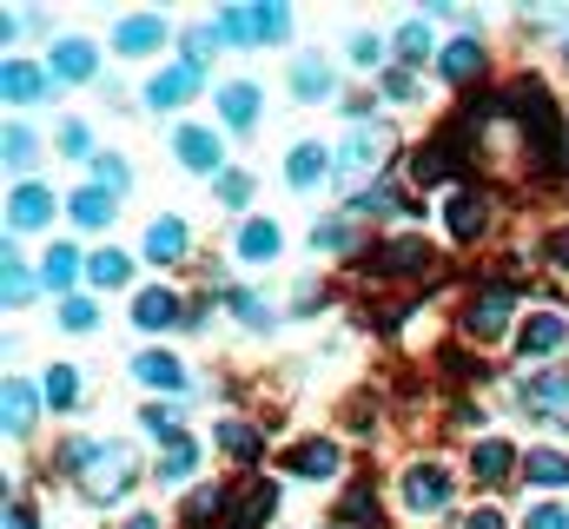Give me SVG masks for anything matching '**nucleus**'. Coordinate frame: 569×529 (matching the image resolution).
Here are the masks:
<instances>
[{"instance_id":"f257e3e1","label":"nucleus","mask_w":569,"mask_h":529,"mask_svg":"<svg viewBox=\"0 0 569 529\" xmlns=\"http://www.w3.org/2000/svg\"><path fill=\"white\" fill-rule=\"evenodd\" d=\"M60 463L80 477V497H93V503H113V497L133 490V450L113 443V437H73L60 450Z\"/></svg>"},{"instance_id":"f03ea898","label":"nucleus","mask_w":569,"mask_h":529,"mask_svg":"<svg viewBox=\"0 0 569 529\" xmlns=\"http://www.w3.org/2000/svg\"><path fill=\"white\" fill-rule=\"evenodd\" d=\"M385 159H391V127H378V120H358L345 132V146H338V172L345 179H358V172H371Z\"/></svg>"},{"instance_id":"7ed1b4c3","label":"nucleus","mask_w":569,"mask_h":529,"mask_svg":"<svg viewBox=\"0 0 569 529\" xmlns=\"http://www.w3.org/2000/svg\"><path fill=\"white\" fill-rule=\"evenodd\" d=\"M463 338L470 345H503L510 338V291H477L463 305Z\"/></svg>"},{"instance_id":"20e7f679","label":"nucleus","mask_w":569,"mask_h":529,"mask_svg":"<svg viewBox=\"0 0 569 529\" xmlns=\"http://www.w3.org/2000/svg\"><path fill=\"white\" fill-rule=\"evenodd\" d=\"M450 470L443 463H411L405 470V510L411 517H437V510H450Z\"/></svg>"},{"instance_id":"39448f33","label":"nucleus","mask_w":569,"mask_h":529,"mask_svg":"<svg viewBox=\"0 0 569 529\" xmlns=\"http://www.w3.org/2000/svg\"><path fill=\"white\" fill-rule=\"evenodd\" d=\"M272 510H279V483H272V477H252V483L239 490V503H232L226 529H259Z\"/></svg>"},{"instance_id":"423d86ee","label":"nucleus","mask_w":569,"mask_h":529,"mask_svg":"<svg viewBox=\"0 0 569 529\" xmlns=\"http://www.w3.org/2000/svg\"><path fill=\"white\" fill-rule=\"evenodd\" d=\"M338 463H345V457H338L331 437H305V443L284 450V470H291V477H338Z\"/></svg>"},{"instance_id":"0eeeda50","label":"nucleus","mask_w":569,"mask_h":529,"mask_svg":"<svg viewBox=\"0 0 569 529\" xmlns=\"http://www.w3.org/2000/svg\"><path fill=\"white\" fill-rule=\"evenodd\" d=\"M523 403H530L537 417H550V423H569V378H557V371H537V378L523 385Z\"/></svg>"},{"instance_id":"6e6552de","label":"nucleus","mask_w":569,"mask_h":529,"mask_svg":"<svg viewBox=\"0 0 569 529\" xmlns=\"http://www.w3.org/2000/svg\"><path fill=\"white\" fill-rule=\"evenodd\" d=\"M425 264H430L425 239H391V246H378V271H385V278H418Z\"/></svg>"},{"instance_id":"1a4fd4ad","label":"nucleus","mask_w":569,"mask_h":529,"mask_svg":"<svg viewBox=\"0 0 569 529\" xmlns=\"http://www.w3.org/2000/svg\"><path fill=\"white\" fill-rule=\"evenodd\" d=\"M53 73H60V80H93V73H100V53H93V40L67 33V40L53 47Z\"/></svg>"},{"instance_id":"9d476101","label":"nucleus","mask_w":569,"mask_h":529,"mask_svg":"<svg viewBox=\"0 0 569 529\" xmlns=\"http://www.w3.org/2000/svg\"><path fill=\"white\" fill-rule=\"evenodd\" d=\"M192 87H199V67H166V73H152V87H146V107L172 113V107H179Z\"/></svg>"},{"instance_id":"9b49d317","label":"nucleus","mask_w":569,"mask_h":529,"mask_svg":"<svg viewBox=\"0 0 569 529\" xmlns=\"http://www.w3.org/2000/svg\"><path fill=\"white\" fill-rule=\"evenodd\" d=\"M7 219H13L20 232H40V226L53 219V192H47V186H20V192L7 199Z\"/></svg>"},{"instance_id":"f8f14e48","label":"nucleus","mask_w":569,"mask_h":529,"mask_svg":"<svg viewBox=\"0 0 569 529\" xmlns=\"http://www.w3.org/2000/svg\"><path fill=\"white\" fill-rule=\"evenodd\" d=\"M159 40H166V20H159V13H127V20L113 27V47H120V53H152Z\"/></svg>"},{"instance_id":"ddd939ff","label":"nucleus","mask_w":569,"mask_h":529,"mask_svg":"<svg viewBox=\"0 0 569 529\" xmlns=\"http://www.w3.org/2000/svg\"><path fill=\"white\" fill-rule=\"evenodd\" d=\"M219 113H226L232 132H252L259 127V87H252V80H232V87L219 93Z\"/></svg>"},{"instance_id":"4468645a","label":"nucleus","mask_w":569,"mask_h":529,"mask_svg":"<svg viewBox=\"0 0 569 529\" xmlns=\"http://www.w3.org/2000/svg\"><path fill=\"white\" fill-rule=\"evenodd\" d=\"M569 345V325L557 311H537L530 325H523V358H550V351H563Z\"/></svg>"},{"instance_id":"2eb2a0df","label":"nucleus","mask_w":569,"mask_h":529,"mask_svg":"<svg viewBox=\"0 0 569 529\" xmlns=\"http://www.w3.org/2000/svg\"><path fill=\"white\" fill-rule=\"evenodd\" d=\"M186 246H192V232H186L179 219H159V226L146 232V259L152 264H179L186 259Z\"/></svg>"},{"instance_id":"dca6fc26","label":"nucleus","mask_w":569,"mask_h":529,"mask_svg":"<svg viewBox=\"0 0 569 529\" xmlns=\"http://www.w3.org/2000/svg\"><path fill=\"white\" fill-rule=\"evenodd\" d=\"M172 146H179V159H186L192 172H212V166H219V139H212L206 127H179Z\"/></svg>"},{"instance_id":"f3484780","label":"nucleus","mask_w":569,"mask_h":529,"mask_svg":"<svg viewBox=\"0 0 569 529\" xmlns=\"http://www.w3.org/2000/svg\"><path fill=\"white\" fill-rule=\"evenodd\" d=\"M133 371H140V385H152V391H186V365L172 351H146Z\"/></svg>"},{"instance_id":"a211bd4d","label":"nucleus","mask_w":569,"mask_h":529,"mask_svg":"<svg viewBox=\"0 0 569 529\" xmlns=\"http://www.w3.org/2000/svg\"><path fill=\"white\" fill-rule=\"evenodd\" d=\"M437 67H443V80H457V87H463V80H477V73L490 67V53H483L477 40H457V47H443V60H437Z\"/></svg>"},{"instance_id":"6ab92c4d","label":"nucleus","mask_w":569,"mask_h":529,"mask_svg":"<svg viewBox=\"0 0 569 529\" xmlns=\"http://www.w3.org/2000/svg\"><path fill=\"white\" fill-rule=\"evenodd\" d=\"M483 226H490V206L477 199V192H463V199H450V239H483Z\"/></svg>"},{"instance_id":"aec40b11","label":"nucleus","mask_w":569,"mask_h":529,"mask_svg":"<svg viewBox=\"0 0 569 529\" xmlns=\"http://www.w3.org/2000/svg\"><path fill=\"white\" fill-rule=\"evenodd\" d=\"M279 226L272 219H246V232H239V259L246 264H259V259H279Z\"/></svg>"},{"instance_id":"412c9836","label":"nucleus","mask_w":569,"mask_h":529,"mask_svg":"<svg viewBox=\"0 0 569 529\" xmlns=\"http://www.w3.org/2000/svg\"><path fill=\"white\" fill-rule=\"evenodd\" d=\"M470 470H477V477H483V483H503V477H510V470H517V450H510V443H497V437H490V443H477V450H470Z\"/></svg>"},{"instance_id":"4be33fe9","label":"nucleus","mask_w":569,"mask_h":529,"mask_svg":"<svg viewBox=\"0 0 569 529\" xmlns=\"http://www.w3.org/2000/svg\"><path fill=\"white\" fill-rule=\"evenodd\" d=\"M523 477L543 483V490H563L569 483V457L563 450H530V457H523Z\"/></svg>"},{"instance_id":"5701e85b","label":"nucleus","mask_w":569,"mask_h":529,"mask_svg":"<svg viewBox=\"0 0 569 529\" xmlns=\"http://www.w3.org/2000/svg\"><path fill=\"white\" fill-rule=\"evenodd\" d=\"M291 87H298L305 100H325V93H331V67H325L318 53H298V60H291Z\"/></svg>"},{"instance_id":"b1692460","label":"nucleus","mask_w":569,"mask_h":529,"mask_svg":"<svg viewBox=\"0 0 569 529\" xmlns=\"http://www.w3.org/2000/svg\"><path fill=\"white\" fill-rule=\"evenodd\" d=\"M172 318H179V298L172 291H140V305H133V325L140 331H166Z\"/></svg>"},{"instance_id":"393cba45","label":"nucleus","mask_w":569,"mask_h":529,"mask_svg":"<svg viewBox=\"0 0 569 529\" xmlns=\"http://www.w3.org/2000/svg\"><path fill=\"white\" fill-rule=\"evenodd\" d=\"M325 166H331V159H325V146H311V139H305V146H291L284 179H291V186H318V179H325Z\"/></svg>"},{"instance_id":"a878e982","label":"nucleus","mask_w":569,"mask_h":529,"mask_svg":"<svg viewBox=\"0 0 569 529\" xmlns=\"http://www.w3.org/2000/svg\"><path fill=\"white\" fill-rule=\"evenodd\" d=\"M73 219H80L87 232H100V226L113 219V192H107V186H87V192H73Z\"/></svg>"},{"instance_id":"bb28decb","label":"nucleus","mask_w":569,"mask_h":529,"mask_svg":"<svg viewBox=\"0 0 569 529\" xmlns=\"http://www.w3.org/2000/svg\"><path fill=\"white\" fill-rule=\"evenodd\" d=\"M219 450H226L232 463H252V457H259V430L239 423V417H226V423H219Z\"/></svg>"},{"instance_id":"cd10ccee","label":"nucleus","mask_w":569,"mask_h":529,"mask_svg":"<svg viewBox=\"0 0 569 529\" xmlns=\"http://www.w3.org/2000/svg\"><path fill=\"white\" fill-rule=\"evenodd\" d=\"M33 410H40L33 385H7V430H33Z\"/></svg>"},{"instance_id":"c85d7f7f","label":"nucleus","mask_w":569,"mask_h":529,"mask_svg":"<svg viewBox=\"0 0 569 529\" xmlns=\"http://www.w3.org/2000/svg\"><path fill=\"white\" fill-rule=\"evenodd\" d=\"M87 271H93V285H127V278H133V259H127V252H93Z\"/></svg>"},{"instance_id":"c756f323","label":"nucleus","mask_w":569,"mask_h":529,"mask_svg":"<svg viewBox=\"0 0 569 529\" xmlns=\"http://www.w3.org/2000/svg\"><path fill=\"white\" fill-rule=\"evenodd\" d=\"M192 463H199V457H192V443H172V450L159 457V483H166V490H172V483H186V477H192Z\"/></svg>"},{"instance_id":"7c9ffc66","label":"nucleus","mask_w":569,"mask_h":529,"mask_svg":"<svg viewBox=\"0 0 569 529\" xmlns=\"http://www.w3.org/2000/svg\"><path fill=\"white\" fill-rule=\"evenodd\" d=\"M398 53H405V67H425L430 60V27H418V20L398 27Z\"/></svg>"},{"instance_id":"2f4dec72","label":"nucleus","mask_w":569,"mask_h":529,"mask_svg":"<svg viewBox=\"0 0 569 529\" xmlns=\"http://www.w3.org/2000/svg\"><path fill=\"white\" fill-rule=\"evenodd\" d=\"M345 523H351V529H371V523H378V497H371L365 483L345 497Z\"/></svg>"},{"instance_id":"473e14b6","label":"nucleus","mask_w":569,"mask_h":529,"mask_svg":"<svg viewBox=\"0 0 569 529\" xmlns=\"http://www.w3.org/2000/svg\"><path fill=\"white\" fill-rule=\"evenodd\" d=\"M7 100H40V73H33L27 60L7 67Z\"/></svg>"},{"instance_id":"72a5a7b5","label":"nucleus","mask_w":569,"mask_h":529,"mask_svg":"<svg viewBox=\"0 0 569 529\" xmlns=\"http://www.w3.org/2000/svg\"><path fill=\"white\" fill-rule=\"evenodd\" d=\"M140 423L152 430V437H159V443H166V450H172V443H186V437H179V417H172L166 403H152V410H146Z\"/></svg>"},{"instance_id":"f704fd0d","label":"nucleus","mask_w":569,"mask_h":529,"mask_svg":"<svg viewBox=\"0 0 569 529\" xmlns=\"http://www.w3.org/2000/svg\"><path fill=\"white\" fill-rule=\"evenodd\" d=\"M73 271H80V252L73 246H53L47 252V285H73Z\"/></svg>"},{"instance_id":"c9c22d12","label":"nucleus","mask_w":569,"mask_h":529,"mask_svg":"<svg viewBox=\"0 0 569 529\" xmlns=\"http://www.w3.org/2000/svg\"><path fill=\"white\" fill-rule=\"evenodd\" d=\"M47 397H53V403H73V397H80V371H73V365H53V378H47Z\"/></svg>"},{"instance_id":"e433bc0d","label":"nucleus","mask_w":569,"mask_h":529,"mask_svg":"<svg viewBox=\"0 0 569 529\" xmlns=\"http://www.w3.org/2000/svg\"><path fill=\"white\" fill-rule=\"evenodd\" d=\"M226 305H232V311H239V318H246L252 331H259V325H272V311H266V298H252V291H232Z\"/></svg>"},{"instance_id":"4c0bfd02","label":"nucleus","mask_w":569,"mask_h":529,"mask_svg":"<svg viewBox=\"0 0 569 529\" xmlns=\"http://www.w3.org/2000/svg\"><path fill=\"white\" fill-rule=\"evenodd\" d=\"M33 298V278L20 271V259H13V246H7V305H27Z\"/></svg>"},{"instance_id":"58836bf2","label":"nucleus","mask_w":569,"mask_h":529,"mask_svg":"<svg viewBox=\"0 0 569 529\" xmlns=\"http://www.w3.org/2000/svg\"><path fill=\"white\" fill-rule=\"evenodd\" d=\"M543 264H550V271H569V226L543 232Z\"/></svg>"},{"instance_id":"ea45409f","label":"nucleus","mask_w":569,"mask_h":529,"mask_svg":"<svg viewBox=\"0 0 569 529\" xmlns=\"http://www.w3.org/2000/svg\"><path fill=\"white\" fill-rule=\"evenodd\" d=\"M411 172H418L425 186H437V179H450V152H443V146H430V152L418 159V166H411Z\"/></svg>"},{"instance_id":"a19ab883","label":"nucleus","mask_w":569,"mask_h":529,"mask_svg":"<svg viewBox=\"0 0 569 529\" xmlns=\"http://www.w3.org/2000/svg\"><path fill=\"white\" fill-rule=\"evenodd\" d=\"M60 325H67V331H93V325H100V311H93L87 298H67V311H60Z\"/></svg>"},{"instance_id":"79ce46f5","label":"nucleus","mask_w":569,"mask_h":529,"mask_svg":"<svg viewBox=\"0 0 569 529\" xmlns=\"http://www.w3.org/2000/svg\"><path fill=\"white\" fill-rule=\"evenodd\" d=\"M7 166H33V132L7 127Z\"/></svg>"},{"instance_id":"37998d69","label":"nucleus","mask_w":569,"mask_h":529,"mask_svg":"<svg viewBox=\"0 0 569 529\" xmlns=\"http://www.w3.org/2000/svg\"><path fill=\"white\" fill-rule=\"evenodd\" d=\"M523 529H569V510L563 503H537V510L523 517Z\"/></svg>"},{"instance_id":"c03bdc74","label":"nucleus","mask_w":569,"mask_h":529,"mask_svg":"<svg viewBox=\"0 0 569 529\" xmlns=\"http://www.w3.org/2000/svg\"><path fill=\"white\" fill-rule=\"evenodd\" d=\"M252 27H259V40H279L284 27H291V13H284V7H259V13H252Z\"/></svg>"},{"instance_id":"a18cd8bd","label":"nucleus","mask_w":569,"mask_h":529,"mask_svg":"<svg viewBox=\"0 0 569 529\" xmlns=\"http://www.w3.org/2000/svg\"><path fill=\"white\" fill-rule=\"evenodd\" d=\"M311 246H318V252H345V246H351V226H331V219H325V226L311 232Z\"/></svg>"},{"instance_id":"49530a36","label":"nucleus","mask_w":569,"mask_h":529,"mask_svg":"<svg viewBox=\"0 0 569 529\" xmlns=\"http://www.w3.org/2000/svg\"><path fill=\"white\" fill-rule=\"evenodd\" d=\"M219 33H226V40H259L252 13H219Z\"/></svg>"},{"instance_id":"de8ad7c7","label":"nucleus","mask_w":569,"mask_h":529,"mask_svg":"<svg viewBox=\"0 0 569 529\" xmlns=\"http://www.w3.org/2000/svg\"><path fill=\"white\" fill-rule=\"evenodd\" d=\"M219 199H226V206H246V199H252V179H246V172L219 179Z\"/></svg>"},{"instance_id":"09e8293b","label":"nucleus","mask_w":569,"mask_h":529,"mask_svg":"<svg viewBox=\"0 0 569 529\" xmlns=\"http://www.w3.org/2000/svg\"><path fill=\"white\" fill-rule=\"evenodd\" d=\"M127 179H133V172H127V166H120V159H100V186H107V192H113V186H120V192H127Z\"/></svg>"},{"instance_id":"8fccbe9b","label":"nucleus","mask_w":569,"mask_h":529,"mask_svg":"<svg viewBox=\"0 0 569 529\" xmlns=\"http://www.w3.org/2000/svg\"><path fill=\"white\" fill-rule=\"evenodd\" d=\"M351 60H358V67H378V40H371V33H358V40H351Z\"/></svg>"},{"instance_id":"3c124183","label":"nucleus","mask_w":569,"mask_h":529,"mask_svg":"<svg viewBox=\"0 0 569 529\" xmlns=\"http://www.w3.org/2000/svg\"><path fill=\"white\" fill-rule=\"evenodd\" d=\"M385 93H391V100H411L418 87H411V73H385Z\"/></svg>"},{"instance_id":"603ef678","label":"nucleus","mask_w":569,"mask_h":529,"mask_svg":"<svg viewBox=\"0 0 569 529\" xmlns=\"http://www.w3.org/2000/svg\"><path fill=\"white\" fill-rule=\"evenodd\" d=\"M463 529H503V517H497V510H470V517H463Z\"/></svg>"},{"instance_id":"864d4df0","label":"nucleus","mask_w":569,"mask_h":529,"mask_svg":"<svg viewBox=\"0 0 569 529\" xmlns=\"http://www.w3.org/2000/svg\"><path fill=\"white\" fill-rule=\"evenodd\" d=\"M7 529H33V510L27 503H7Z\"/></svg>"},{"instance_id":"5fc2aeb1","label":"nucleus","mask_w":569,"mask_h":529,"mask_svg":"<svg viewBox=\"0 0 569 529\" xmlns=\"http://www.w3.org/2000/svg\"><path fill=\"white\" fill-rule=\"evenodd\" d=\"M120 529H159V523H152V517H133V523H120Z\"/></svg>"}]
</instances>
